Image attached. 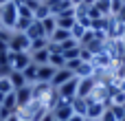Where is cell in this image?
<instances>
[{
    "label": "cell",
    "mask_w": 125,
    "mask_h": 121,
    "mask_svg": "<svg viewBox=\"0 0 125 121\" xmlns=\"http://www.w3.org/2000/svg\"><path fill=\"white\" fill-rule=\"evenodd\" d=\"M0 22H2V29H11L13 31V26L18 22V7L13 2H7V4L0 7Z\"/></svg>",
    "instance_id": "6da1fadb"
},
{
    "label": "cell",
    "mask_w": 125,
    "mask_h": 121,
    "mask_svg": "<svg viewBox=\"0 0 125 121\" xmlns=\"http://www.w3.org/2000/svg\"><path fill=\"white\" fill-rule=\"evenodd\" d=\"M9 51L11 53H29L31 51V40L26 37V33L13 31V35L9 40Z\"/></svg>",
    "instance_id": "7a4b0ae2"
},
{
    "label": "cell",
    "mask_w": 125,
    "mask_h": 121,
    "mask_svg": "<svg viewBox=\"0 0 125 121\" xmlns=\"http://www.w3.org/2000/svg\"><path fill=\"white\" fill-rule=\"evenodd\" d=\"M77 88H79V77H70L66 84H62V86L57 88V95H59L62 99L73 101V99L77 97Z\"/></svg>",
    "instance_id": "3957f363"
},
{
    "label": "cell",
    "mask_w": 125,
    "mask_h": 121,
    "mask_svg": "<svg viewBox=\"0 0 125 121\" xmlns=\"http://www.w3.org/2000/svg\"><path fill=\"white\" fill-rule=\"evenodd\" d=\"M33 60H31V53H11L9 55V66H11V71H24L29 64H31Z\"/></svg>",
    "instance_id": "277c9868"
},
{
    "label": "cell",
    "mask_w": 125,
    "mask_h": 121,
    "mask_svg": "<svg viewBox=\"0 0 125 121\" xmlns=\"http://www.w3.org/2000/svg\"><path fill=\"white\" fill-rule=\"evenodd\" d=\"M51 112H53V117H55L57 121H68L73 115H75V112H73V106H70L68 99H59V104H57Z\"/></svg>",
    "instance_id": "5b68a950"
},
{
    "label": "cell",
    "mask_w": 125,
    "mask_h": 121,
    "mask_svg": "<svg viewBox=\"0 0 125 121\" xmlns=\"http://www.w3.org/2000/svg\"><path fill=\"white\" fill-rule=\"evenodd\" d=\"M94 86H97V79H94V77H83V79H79V88H77V97H83V99H88V97L92 95Z\"/></svg>",
    "instance_id": "8992f818"
},
{
    "label": "cell",
    "mask_w": 125,
    "mask_h": 121,
    "mask_svg": "<svg viewBox=\"0 0 125 121\" xmlns=\"http://www.w3.org/2000/svg\"><path fill=\"white\" fill-rule=\"evenodd\" d=\"M15 101H18V110H20V108H24V106H29V104L33 101V86L29 84V86H24V88L15 90Z\"/></svg>",
    "instance_id": "52a82bcc"
},
{
    "label": "cell",
    "mask_w": 125,
    "mask_h": 121,
    "mask_svg": "<svg viewBox=\"0 0 125 121\" xmlns=\"http://www.w3.org/2000/svg\"><path fill=\"white\" fill-rule=\"evenodd\" d=\"M70 77H75V73H73V71H68L66 66H64V68H57V71H55V75H53V79H51V86L57 90V88H59L62 84H66Z\"/></svg>",
    "instance_id": "ba28073f"
},
{
    "label": "cell",
    "mask_w": 125,
    "mask_h": 121,
    "mask_svg": "<svg viewBox=\"0 0 125 121\" xmlns=\"http://www.w3.org/2000/svg\"><path fill=\"white\" fill-rule=\"evenodd\" d=\"M105 104L103 101H92V99H88V112H86V119H101L103 117V112H105Z\"/></svg>",
    "instance_id": "9c48e42d"
},
{
    "label": "cell",
    "mask_w": 125,
    "mask_h": 121,
    "mask_svg": "<svg viewBox=\"0 0 125 121\" xmlns=\"http://www.w3.org/2000/svg\"><path fill=\"white\" fill-rule=\"evenodd\" d=\"M55 71H57V68H53L51 64H42V66L37 68V79H35V84H51Z\"/></svg>",
    "instance_id": "30bf717a"
},
{
    "label": "cell",
    "mask_w": 125,
    "mask_h": 121,
    "mask_svg": "<svg viewBox=\"0 0 125 121\" xmlns=\"http://www.w3.org/2000/svg\"><path fill=\"white\" fill-rule=\"evenodd\" d=\"M24 33H26V37H29L31 42H33V40H37V37H46L44 26H42V22H40V20H33V22H31V26H29Z\"/></svg>",
    "instance_id": "8fae6325"
},
{
    "label": "cell",
    "mask_w": 125,
    "mask_h": 121,
    "mask_svg": "<svg viewBox=\"0 0 125 121\" xmlns=\"http://www.w3.org/2000/svg\"><path fill=\"white\" fill-rule=\"evenodd\" d=\"M55 20H57V29H66V31H70L75 24H77V18H75V13H64V15H55Z\"/></svg>",
    "instance_id": "7c38bea8"
},
{
    "label": "cell",
    "mask_w": 125,
    "mask_h": 121,
    "mask_svg": "<svg viewBox=\"0 0 125 121\" xmlns=\"http://www.w3.org/2000/svg\"><path fill=\"white\" fill-rule=\"evenodd\" d=\"M9 82H11V86H13V90H20V88H24V86H29V82L24 79V75L20 73V71H11L9 75Z\"/></svg>",
    "instance_id": "4fadbf2b"
},
{
    "label": "cell",
    "mask_w": 125,
    "mask_h": 121,
    "mask_svg": "<svg viewBox=\"0 0 125 121\" xmlns=\"http://www.w3.org/2000/svg\"><path fill=\"white\" fill-rule=\"evenodd\" d=\"M70 106H73V112H75V115L86 117V112H88V99H83V97H75V99L70 101Z\"/></svg>",
    "instance_id": "5bb4252c"
},
{
    "label": "cell",
    "mask_w": 125,
    "mask_h": 121,
    "mask_svg": "<svg viewBox=\"0 0 125 121\" xmlns=\"http://www.w3.org/2000/svg\"><path fill=\"white\" fill-rule=\"evenodd\" d=\"M53 44H64V42H68L70 40V31H66V29H55V33L48 37Z\"/></svg>",
    "instance_id": "9a60e30c"
},
{
    "label": "cell",
    "mask_w": 125,
    "mask_h": 121,
    "mask_svg": "<svg viewBox=\"0 0 125 121\" xmlns=\"http://www.w3.org/2000/svg\"><path fill=\"white\" fill-rule=\"evenodd\" d=\"M48 57H51L48 48H42V51H33V53H31V60H33V64H37V66L48 64Z\"/></svg>",
    "instance_id": "2e32d148"
},
{
    "label": "cell",
    "mask_w": 125,
    "mask_h": 121,
    "mask_svg": "<svg viewBox=\"0 0 125 121\" xmlns=\"http://www.w3.org/2000/svg\"><path fill=\"white\" fill-rule=\"evenodd\" d=\"M75 77H79V79H83V77H94V66L81 62V66L75 71Z\"/></svg>",
    "instance_id": "e0dca14e"
},
{
    "label": "cell",
    "mask_w": 125,
    "mask_h": 121,
    "mask_svg": "<svg viewBox=\"0 0 125 121\" xmlns=\"http://www.w3.org/2000/svg\"><path fill=\"white\" fill-rule=\"evenodd\" d=\"M37 68H40V66L31 62V64H29V66H26V68L22 71V75H24V79H26V82H29L31 86H33V84H35V79H37Z\"/></svg>",
    "instance_id": "ac0fdd59"
},
{
    "label": "cell",
    "mask_w": 125,
    "mask_h": 121,
    "mask_svg": "<svg viewBox=\"0 0 125 121\" xmlns=\"http://www.w3.org/2000/svg\"><path fill=\"white\" fill-rule=\"evenodd\" d=\"M42 26H44V33H46V37H51V35L55 33V29H57V20H55V15H48V18H44V20H42Z\"/></svg>",
    "instance_id": "d6986e66"
},
{
    "label": "cell",
    "mask_w": 125,
    "mask_h": 121,
    "mask_svg": "<svg viewBox=\"0 0 125 121\" xmlns=\"http://www.w3.org/2000/svg\"><path fill=\"white\" fill-rule=\"evenodd\" d=\"M48 15H51V9H48V4H46V2H40V4H37V9L33 11V20H40V22H42L44 18H48Z\"/></svg>",
    "instance_id": "ffe728a7"
},
{
    "label": "cell",
    "mask_w": 125,
    "mask_h": 121,
    "mask_svg": "<svg viewBox=\"0 0 125 121\" xmlns=\"http://www.w3.org/2000/svg\"><path fill=\"white\" fill-rule=\"evenodd\" d=\"M48 64H51L53 68H64V66H66V57H64V53H51Z\"/></svg>",
    "instance_id": "44dd1931"
},
{
    "label": "cell",
    "mask_w": 125,
    "mask_h": 121,
    "mask_svg": "<svg viewBox=\"0 0 125 121\" xmlns=\"http://www.w3.org/2000/svg\"><path fill=\"white\" fill-rule=\"evenodd\" d=\"M2 108L9 110V112H18V101H15V93H9L2 101Z\"/></svg>",
    "instance_id": "7402d4cb"
},
{
    "label": "cell",
    "mask_w": 125,
    "mask_h": 121,
    "mask_svg": "<svg viewBox=\"0 0 125 121\" xmlns=\"http://www.w3.org/2000/svg\"><path fill=\"white\" fill-rule=\"evenodd\" d=\"M86 31H88V29H86L83 24H79V22H77V24H75V26L70 29V37H73V40H77V42L81 44V40H83V35H86Z\"/></svg>",
    "instance_id": "603a6c76"
},
{
    "label": "cell",
    "mask_w": 125,
    "mask_h": 121,
    "mask_svg": "<svg viewBox=\"0 0 125 121\" xmlns=\"http://www.w3.org/2000/svg\"><path fill=\"white\" fill-rule=\"evenodd\" d=\"M48 42H51L48 37H37V40H33L29 53H33V51H42V48H48Z\"/></svg>",
    "instance_id": "cb8c5ba5"
},
{
    "label": "cell",
    "mask_w": 125,
    "mask_h": 121,
    "mask_svg": "<svg viewBox=\"0 0 125 121\" xmlns=\"http://www.w3.org/2000/svg\"><path fill=\"white\" fill-rule=\"evenodd\" d=\"M0 93H2V95L15 93V90H13V86H11V82H9V77H0Z\"/></svg>",
    "instance_id": "d4e9b609"
},
{
    "label": "cell",
    "mask_w": 125,
    "mask_h": 121,
    "mask_svg": "<svg viewBox=\"0 0 125 121\" xmlns=\"http://www.w3.org/2000/svg\"><path fill=\"white\" fill-rule=\"evenodd\" d=\"M18 15H20V18H33V9L26 7V4H20V7H18Z\"/></svg>",
    "instance_id": "484cf974"
},
{
    "label": "cell",
    "mask_w": 125,
    "mask_h": 121,
    "mask_svg": "<svg viewBox=\"0 0 125 121\" xmlns=\"http://www.w3.org/2000/svg\"><path fill=\"white\" fill-rule=\"evenodd\" d=\"M123 4H125L123 0H110V15H116V13L121 11Z\"/></svg>",
    "instance_id": "4316f807"
},
{
    "label": "cell",
    "mask_w": 125,
    "mask_h": 121,
    "mask_svg": "<svg viewBox=\"0 0 125 121\" xmlns=\"http://www.w3.org/2000/svg\"><path fill=\"white\" fill-rule=\"evenodd\" d=\"M11 35H13V31H11V29H0V42H4V44H9V40H11Z\"/></svg>",
    "instance_id": "83f0119b"
},
{
    "label": "cell",
    "mask_w": 125,
    "mask_h": 121,
    "mask_svg": "<svg viewBox=\"0 0 125 121\" xmlns=\"http://www.w3.org/2000/svg\"><path fill=\"white\" fill-rule=\"evenodd\" d=\"M110 110L114 112V117H116L119 121H121V119L125 117V108H123V106H110Z\"/></svg>",
    "instance_id": "f1b7e54d"
},
{
    "label": "cell",
    "mask_w": 125,
    "mask_h": 121,
    "mask_svg": "<svg viewBox=\"0 0 125 121\" xmlns=\"http://www.w3.org/2000/svg\"><path fill=\"white\" fill-rule=\"evenodd\" d=\"M99 121H119V119L114 117V112H112V110H110V106H108V108H105V112H103V117H101Z\"/></svg>",
    "instance_id": "f546056e"
},
{
    "label": "cell",
    "mask_w": 125,
    "mask_h": 121,
    "mask_svg": "<svg viewBox=\"0 0 125 121\" xmlns=\"http://www.w3.org/2000/svg\"><path fill=\"white\" fill-rule=\"evenodd\" d=\"M114 18H116V22H121V24H125V4L121 7V11H119V13L114 15Z\"/></svg>",
    "instance_id": "4dcf8cb0"
},
{
    "label": "cell",
    "mask_w": 125,
    "mask_h": 121,
    "mask_svg": "<svg viewBox=\"0 0 125 121\" xmlns=\"http://www.w3.org/2000/svg\"><path fill=\"white\" fill-rule=\"evenodd\" d=\"M37 121H55V117H53V112H51V110H46V112H44Z\"/></svg>",
    "instance_id": "1f68e13d"
},
{
    "label": "cell",
    "mask_w": 125,
    "mask_h": 121,
    "mask_svg": "<svg viewBox=\"0 0 125 121\" xmlns=\"http://www.w3.org/2000/svg\"><path fill=\"white\" fill-rule=\"evenodd\" d=\"M68 121H86V117H79V115H73Z\"/></svg>",
    "instance_id": "d6a6232c"
},
{
    "label": "cell",
    "mask_w": 125,
    "mask_h": 121,
    "mask_svg": "<svg viewBox=\"0 0 125 121\" xmlns=\"http://www.w3.org/2000/svg\"><path fill=\"white\" fill-rule=\"evenodd\" d=\"M4 121H20V117H18V112H13V115H11L9 119H4Z\"/></svg>",
    "instance_id": "836d02e7"
},
{
    "label": "cell",
    "mask_w": 125,
    "mask_h": 121,
    "mask_svg": "<svg viewBox=\"0 0 125 121\" xmlns=\"http://www.w3.org/2000/svg\"><path fill=\"white\" fill-rule=\"evenodd\" d=\"M121 44H123V51H125V35L121 37Z\"/></svg>",
    "instance_id": "e575fe53"
},
{
    "label": "cell",
    "mask_w": 125,
    "mask_h": 121,
    "mask_svg": "<svg viewBox=\"0 0 125 121\" xmlns=\"http://www.w3.org/2000/svg\"><path fill=\"white\" fill-rule=\"evenodd\" d=\"M4 97H7V95H2V93H0V104H2V101H4Z\"/></svg>",
    "instance_id": "d590c367"
},
{
    "label": "cell",
    "mask_w": 125,
    "mask_h": 121,
    "mask_svg": "<svg viewBox=\"0 0 125 121\" xmlns=\"http://www.w3.org/2000/svg\"><path fill=\"white\" fill-rule=\"evenodd\" d=\"M7 2H11V0H0V7H2V4H7Z\"/></svg>",
    "instance_id": "8d00e7d4"
},
{
    "label": "cell",
    "mask_w": 125,
    "mask_h": 121,
    "mask_svg": "<svg viewBox=\"0 0 125 121\" xmlns=\"http://www.w3.org/2000/svg\"><path fill=\"white\" fill-rule=\"evenodd\" d=\"M86 121H99V119H86Z\"/></svg>",
    "instance_id": "74e56055"
},
{
    "label": "cell",
    "mask_w": 125,
    "mask_h": 121,
    "mask_svg": "<svg viewBox=\"0 0 125 121\" xmlns=\"http://www.w3.org/2000/svg\"><path fill=\"white\" fill-rule=\"evenodd\" d=\"M35 2H44V0H35Z\"/></svg>",
    "instance_id": "f35d334b"
},
{
    "label": "cell",
    "mask_w": 125,
    "mask_h": 121,
    "mask_svg": "<svg viewBox=\"0 0 125 121\" xmlns=\"http://www.w3.org/2000/svg\"><path fill=\"white\" fill-rule=\"evenodd\" d=\"M0 29H2V22H0Z\"/></svg>",
    "instance_id": "ab89813d"
},
{
    "label": "cell",
    "mask_w": 125,
    "mask_h": 121,
    "mask_svg": "<svg viewBox=\"0 0 125 121\" xmlns=\"http://www.w3.org/2000/svg\"><path fill=\"white\" fill-rule=\"evenodd\" d=\"M0 108H2V104H0Z\"/></svg>",
    "instance_id": "60d3db41"
},
{
    "label": "cell",
    "mask_w": 125,
    "mask_h": 121,
    "mask_svg": "<svg viewBox=\"0 0 125 121\" xmlns=\"http://www.w3.org/2000/svg\"><path fill=\"white\" fill-rule=\"evenodd\" d=\"M0 121H4V119H0Z\"/></svg>",
    "instance_id": "b9f144b4"
},
{
    "label": "cell",
    "mask_w": 125,
    "mask_h": 121,
    "mask_svg": "<svg viewBox=\"0 0 125 121\" xmlns=\"http://www.w3.org/2000/svg\"><path fill=\"white\" fill-rule=\"evenodd\" d=\"M55 121H57V119H55Z\"/></svg>",
    "instance_id": "7bdbcfd3"
},
{
    "label": "cell",
    "mask_w": 125,
    "mask_h": 121,
    "mask_svg": "<svg viewBox=\"0 0 125 121\" xmlns=\"http://www.w3.org/2000/svg\"><path fill=\"white\" fill-rule=\"evenodd\" d=\"M123 2H125V0H123Z\"/></svg>",
    "instance_id": "ee69618b"
}]
</instances>
